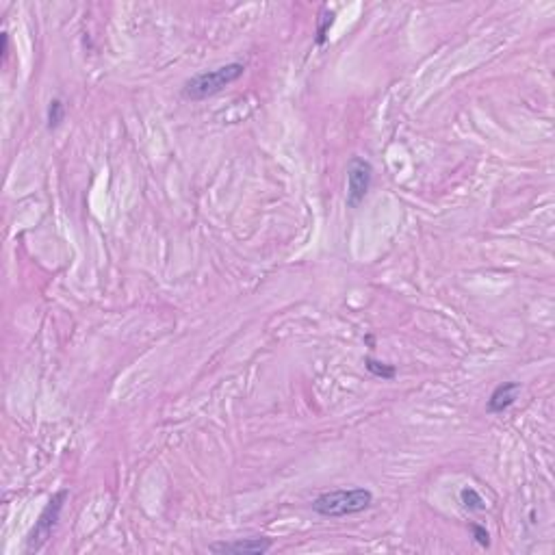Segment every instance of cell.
I'll return each instance as SVG.
<instances>
[{
  "label": "cell",
  "mask_w": 555,
  "mask_h": 555,
  "mask_svg": "<svg viewBox=\"0 0 555 555\" xmlns=\"http://www.w3.org/2000/svg\"><path fill=\"white\" fill-rule=\"evenodd\" d=\"M471 532H473V538L480 546H490V534L486 532V527L482 525H471Z\"/></svg>",
  "instance_id": "8fae6325"
},
{
  "label": "cell",
  "mask_w": 555,
  "mask_h": 555,
  "mask_svg": "<svg viewBox=\"0 0 555 555\" xmlns=\"http://www.w3.org/2000/svg\"><path fill=\"white\" fill-rule=\"evenodd\" d=\"M460 501H462V505H464L468 512H482V510H486L484 497H482L475 488H471V486H464V488L460 490Z\"/></svg>",
  "instance_id": "ba28073f"
},
{
  "label": "cell",
  "mask_w": 555,
  "mask_h": 555,
  "mask_svg": "<svg viewBox=\"0 0 555 555\" xmlns=\"http://www.w3.org/2000/svg\"><path fill=\"white\" fill-rule=\"evenodd\" d=\"M365 367L367 371L373 375V377H379V379H393L397 375V369L395 365H389V362H382V360H375L371 356L365 358Z\"/></svg>",
  "instance_id": "52a82bcc"
},
{
  "label": "cell",
  "mask_w": 555,
  "mask_h": 555,
  "mask_svg": "<svg viewBox=\"0 0 555 555\" xmlns=\"http://www.w3.org/2000/svg\"><path fill=\"white\" fill-rule=\"evenodd\" d=\"M334 22V14L328 11V9H321V20H319V31H317V44H325V37H328V31Z\"/></svg>",
  "instance_id": "30bf717a"
},
{
  "label": "cell",
  "mask_w": 555,
  "mask_h": 555,
  "mask_svg": "<svg viewBox=\"0 0 555 555\" xmlns=\"http://www.w3.org/2000/svg\"><path fill=\"white\" fill-rule=\"evenodd\" d=\"M63 119H65V104L59 98L50 100V104H48V128L55 131V128L61 126Z\"/></svg>",
  "instance_id": "9c48e42d"
},
{
  "label": "cell",
  "mask_w": 555,
  "mask_h": 555,
  "mask_svg": "<svg viewBox=\"0 0 555 555\" xmlns=\"http://www.w3.org/2000/svg\"><path fill=\"white\" fill-rule=\"evenodd\" d=\"M519 395H521V384H519V382H503V384H499V387L490 393L486 410H488L490 414H501V412H505L510 406H514V402L519 399Z\"/></svg>",
  "instance_id": "8992f818"
},
{
  "label": "cell",
  "mask_w": 555,
  "mask_h": 555,
  "mask_svg": "<svg viewBox=\"0 0 555 555\" xmlns=\"http://www.w3.org/2000/svg\"><path fill=\"white\" fill-rule=\"evenodd\" d=\"M373 503V492L367 488H350V490H330L319 495L313 501V510L325 519H340L360 514Z\"/></svg>",
  "instance_id": "7a4b0ae2"
},
{
  "label": "cell",
  "mask_w": 555,
  "mask_h": 555,
  "mask_svg": "<svg viewBox=\"0 0 555 555\" xmlns=\"http://www.w3.org/2000/svg\"><path fill=\"white\" fill-rule=\"evenodd\" d=\"M373 183V165L367 158L354 156L347 165V206L358 208Z\"/></svg>",
  "instance_id": "277c9868"
},
{
  "label": "cell",
  "mask_w": 555,
  "mask_h": 555,
  "mask_svg": "<svg viewBox=\"0 0 555 555\" xmlns=\"http://www.w3.org/2000/svg\"><path fill=\"white\" fill-rule=\"evenodd\" d=\"M243 72H245V65L239 61L220 65L215 70L200 72L183 85V98H187L191 102H200L210 96H217L228 87V85L237 82L243 76Z\"/></svg>",
  "instance_id": "6da1fadb"
},
{
  "label": "cell",
  "mask_w": 555,
  "mask_h": 555,
  "mask_svg": "<svg viewBox=\"0 0 555 555\" xmlns=\"http://www.w3.org/2000/svg\"><path fill=\"white\" fill-rule=\"evenodd\" d=\"M274 542L269 538H241L230 542H212L208 544L210 553H222V555H265L269 553Z\"/></svg>",
  "instance_id": "5b68a950"
},
{
  "label": "cell",
  "mask_w": 555,
  "mask_h": 555,
  "mask_svg": "<svg viewBox=\"0 0 555 555\" xmlns=\"http://www.w3.org/2000/svg\"><path fill=\"white\" fill-rule=\"evenodd\" d=\"M9 57V35L3 33V61H7Z\"/></svg>",
  "instance_id": "7c38bea8"
},
{
  "label": "cell",
  "mask_w": 555,
  "mask_h": 555,
  "mask_svg": "<svg viewBox=\"0 0 555 555\" xmlns=\"http://www.w3.org/2000/svg\"><path fill=\"white\" fill-rule=\"evenodd\" d=\"M65 499H68V490H59V492H55L50 497L48 505L41 510V514H39V519H37V523L31 529L28 540H26V551L28 553L39 551L41 546L48 542V538L53 536V529L59 523V517H61V510H63Z\"/></svg>",
  "instance_id": "3957f363"
}]
</instances>
